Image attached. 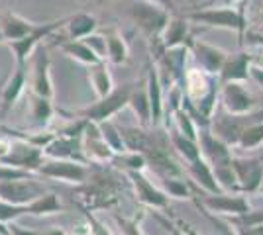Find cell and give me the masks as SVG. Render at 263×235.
<instances>
[{"instance_id": "22", "label": "cell", "mask_w": 263, "mask_h": 235, "mask_svg": "<svg viewBox=\"0 0 263 235\" xmlns=\"http://www.w3.org/2000/svg\"><path fill=\"white\" fill-rule=\"evenodd\" d=\"M26 69L28 65H16V71L12 73L4 89H2V98H0V116L4 118L12 110V106L22 96L24 87H26Z\"/></svg>"}, {"instance_id": "34", "label": "cell", "mask_w": 263, "mask_h": 235, "mask_svg": "<svg viewBox=\"0 0 263 235\" xmlns=\"http://www.w3.org/2000/svg\"><path fill=\"white\" fill-rule=\"evenodd\" d=\"M263 145V120L255 122L252 125H248L241 134L240 141H238V149L241 151H255Z\"/></svg>"}, {"instance_id": "31", "label": "cell", "mask_w": 263, "mask_h": 235, "mask_svg": "<svg viewBox=\"0 0 263 235\" xmlns=\"http://www.w3.org/2000/svg\"><path fill=\"white\" fill-rule=\"evenodd\" d=\"M30 100H32V118L33 123L37 127H45L47 123L51 122L55 114V108L51 104V98H44V96H37V94H30Z\"/></svg>"}, {"instance_id": "53", "label": "cell", "mask_w": 263, "mask_h": 235, "mask_svg": "<svg viewBox=\"0 0 263 235\" xmlns=\"http://www.w3.org/2000/svg\"><path fill=\"white\" fill-rule=\"evenodd\" d=\"M191 2H193V0H191Z\"/></svg>"}, {"instance_id": "43", "label": "cell", "mask_w": 263, "mask_h": 235, "mask_svg": "<svg viewBox=\"0 0 263 235\" xmlns=\"http://www.w3.org/2000/svg\"><path fill=\"white\" fill-rule=\"evenodd\" d=\"M83 213H85V220L88 224V235H112L108 227L102 224L97 216H92L88 210H83Z\"/></svg>"}, {"instance_id": "33", "label": "cell", "mask_w": 263, "mask_h": 235, "mask_svg": "<svg viewBox=\"0 0 263 235\" xmlns=\"http://www.w3.org/2000/svg\"><path fill=\"white\" fill-rule=\"evenodd\" d=\"M99 127H100L102 137H104V141L108 143V147L116 153V155L128 153L126 143H124V137H122V134H120V127H118L116 123L112 122V120H106V122H100Z\"/></svg>"}, {"instance_id": "50", "label": "cell", "mask_w": 263, "mask_h": 235, "mask_svg": "<svg viewBox=\"0 0 263 235\" xmlns=\"http://www.w3.org/2000/svg\"><path fill=\"white\" fill-rule=\"evenodd\" d=\"M90 2H97V4H108L112 0H90Z\"/></svg>"}, {"instance_id": "32", "label": "cell", "mask_w": 263, "mask_h": 235, "mask_svg": "<svg viewBox=\"0 0 263 235\" xmlns=\"http://www.w3.org/2000/svg\"><path fill=\"white\" fill-rule=\"evenodd\" d=\"M63 210L59 196L55 192H47L42 198L33 200L32 204H28V216H51Z\"/></svg>"}, {"instance_id": "10", "label": "cell", "mask_w": 263, "mask_h": 235, "mask_svg": "<svg viewBox=\"0 0 263 235\" xmlns=\"http://www.w3.org/2000/svg\"><path fill=\"white\" fill-rule=\"evenodd\" d=\"M44 194H47V190L42 182H37V179L0 182V200L14 206H28L33 200L42 198Z\"/></svg>"}, {"instance_id": "52", "label": "cell", "mask_w": 263, "mask_h": 235, "mask_svg": "<svg viewBox=\"0 0 263 235\" xmlns=\"http://www.w3.org/2000/svg\"><path fill=\"white\" fill-rule=\"evenodd\" d=\"M0 44H6V41H4V35H2V32H0Z\"/></svg>"}, {"instance_id": "37", "label": "cell", "mask_w": 263, "mask_h": 235, "mask_svg": "<svg viewBox=\"0 0 263 235\" xmlns=\"http://www.w3.org/2000/svg\"><path fill=\"white\" fill-rule=\"evenodd\" d=\"M163 188L167 196L173 198H193L191 182L183 179H163Z\"/></svg>"}, {"instance_id": "18", "label": "cell", "mask_w": 263, "mask_h": 235, "mask_svg": "<svg viewBox=\"0 0 263 235\" xmlns=\"http://www.w3.org/2000/svg\"><path fill=\"white\" fill-rule=\"evenodd\" d=\"M255 63V55L250 51H238V53H228V59L220 71L218 80L220 84L226 82H246L250 78L252 65Z\"/></svg>"}, {"instance_id": "41", "label": "cell", "mask_w": 263, "mask_h": 235, "mask_svg": "<svg viewBox=\"0 0 263 235\" xmlns=\"http://www.w3.org/2000/svg\"><path fill=\"white\" fill-rule=\"evenodd\" d=\"M114 222L118 225L122 235H145L142 229V222L134 216V218H124V216H114Z\"/></svg>"}, {"instance_id": "48", "label": "cell", "mask_w": 263, "mask_h": 235, "mask_svg": "<svg viewBox=\"0 0 263 235\" xmlns=\"http://www.w3.org/2000/svg\"><path fill=\"white\" fill-rule=\"evenodd\" d=\"M44 235H67V231H65V229H61V227H53V229L45 231Z\"/></svg>"}, {"instance_id": "27", "label": "cell", "mask_w": 263, "mask_h": 235, "mask_svg": "<svg viewBox=\"0 0 263 235\" xmlns=\"http://www.w3.org/2000/svg\"><path fill=\"white\" fill-rule=\"evenodd\" d=\"M169 141H171V147L177 155L185 161L186 165L200 159V147H198V141H193L185 135H181L177 130L169 132Z\"/></svg>"}, {"instance_id": "40", "label": "cell", "mask_w": 263, "mask_h": 235, "mask_svg": "<svg viewBox=\"0 0 263 235\" xmlns=\"http://www.w3.org/2000/svg\"><path fill=\"white\" fill-rule=\"evenodd\" d=\"M22 216H28V206H14V204L0 200V224L8 225Z\"/></svg>"}, {"instance_id": "47", "label": "cell", "mask_w": 263, "mask_h": 235, "mask_svg": "<svg viewBox=\"0 0 263 235\" xmlns=\"http://www.w3.org/2000/svg\"><path fill=\"white\" fill-rule=\"evenodd\" d=\"M238 235H263V224L255 225V227H243V229H236Z\"/></svg>"}, {"instance_id": "12", "label": "cell", "mask_w": 263, "mask_h": 235, "mask_svg": "<svg viewBox=\"0 0 263 235\" xmlns=\"http://www.w3.org/2000/svg\"><path fill=\"white\" fill-rule=\"evenodd\" d=\"M65 24H67V18H63V20H53V22L37 24L35 30L30 35H26V37L18 39V41H10L8 47H10L14 57H16V65H26L28 57L32 55L33 51L42 45V41H44L45 37H49L53 32H57Z\"/></svg>"}, {"instance_id": "19", "label": "cell", "mask_w": 263, "mask_h": 235, "mask_svg": "<svg viewBox=\"0 0 263 235\" xmlns=\"http://www.w3.org/2000/svg\"><path fill=\"white\" fill-rule=\"evenodd\" d=\"M45 159H63V161H77L87 163V157L83 153V137H65L57 135L53 141L44 149Z\"/></svg>"}, {"instance_id": "5", "label": "cell", "mask_w": 263, "mask_h": 235, "mask_svg": "<svg viewBox=\"0 0 263 235\" xmlns=\"http://www.w3.org/2000/svg\"><path fill=\"white\" fill-rule=\"evenodd\" d=\"M263 120V110H255L252 114H246V116H234L224 110H216L214 118H212V125H210V132L216 135L218 139H222L224 143H228L230 147H236L240 141L241 134L248 125H252L255 122H261Z\"/></svg>"}, {"instance_id": "26", "label": "cell", "mask_w": 263, "mask_h": 235, "mask_svg": "<svg viewBox=\"0 0 263 235\" xmlns=\"http://www.w3.org/2000/svg\"><path fill=\"white\" fill-rule=\"evenodd\" d=\"M128 106H130L132 110H134V114L140 118V125H142V127H152V104H149V96H147L145 82H143L142 87L136 84Z\"/></svg>"}, {"instance_id": "39", "label": "cell", "mask_w": 263, "mask_h": 235, "mask_svg": "<svg viewBox=\"0 0 263 235\" xmlns=\"http://www.w3.org/2000/svg\"><path fill=\"white\" fill-rule=\"evenodd\" d=\"M81 41H85L88 49L95 53V55L99 57L100 61H104L106 63V59H108V45H106V35H100V34H90L87 35L85 39H81Z\"/></svg>"}, {"instance_id": "44", "label": "cell", "mask_w": 263, "mask_h": 235, "mask_svg": "<svg viewBox=\"0 0 263 235\" xmlns=\"http://www.w3.org/2000/svg\"><path fill=\"white\" fill-rule=\"evenodd\" d=\"M6 227H8V233L10 235H44L40 233V231H35V229H30V227H22V225H18L16 222L8 224Z\"/></svg>"}, {"instance_id": "20", "label": "cell", "mask_w": 263, "mask_h": 235, "mask_svg": "<svg viewBox=\"0 0 263 235\" xmlns=\"http://www.w3.org/2000/svg\"><path fill=\"white\" fill-rule=\"evenodd\" d=\"M185 173L191 179V184L197 186L198 190L206 192V194H220L222 192L218 180L214 177V170H212V167L202 157L185 165Z\"/></svg>"}, {"instance_id": "23", "label": "cell", "mask_w": 263, "mask_h": 235, "mask_svg": "<svg viewBox=\"0 0 263 235\" xmlns=\"http://www.w3.org/2000/svg\"><path fill=\"white\" fill-rule=\"evenodd\" d=\"M35 26L37 24L26 20V18H22L16 12H6V14L0 16V32L4 35L6 44L18 41V39H22L26 35H30L35 30Z\"/></svg>"}, {"instance_id": "9", "label": "cell", "mask_w": 263, "mask_h": 235, "mask_svg": "<svg viewBox=\"0 0 263 235\" xmlns=\"http://www.w3.org/2000/svg\"><path fill=\"white\" fill-rule=\"evenodd\" d=\"M220 104L222 110L234 116H246L257 110V100L243 82H226L220 84Z\"/></svg>"}, {"instance_id": "7", "label": "cell", "mask_w": 263, "mask_h": 235, "mask_svg": "<svg viewBox=\"0 0 263 235\" xmlns=\"http://www.w3.org/2000/svg\"><path fill=\"white\" fill-rule=\"evenodd\" d=\"M26 137H28V135H26ZM26 137L14 139L8 155L4 157L0 163H4V165H8V167L22 168V170H28V173L37 175V170H40V167L44 165V161H45L44 149H40V147H35L33 143H30Z\"/></svg>"}, {"instance_id": "28", "label": "cell", "mask_w": 263, "mask_h": 235, "mask_svg": "<svg viewBox=\"0 0 263 235\" xmlns=\"http://www.w3.org/2000/svg\"><path fill=\"white\" fill-rule=\"evenodd\" d=\"M88 80L92 84V89L97 92V96L100 98H106L110 92L114 90V82L110 77V71L106 63H99V65H92L88 69Z\"/></svg>"}, {"instance_id": "8", "label": "cell", "mask_w": 263, "mask_h": 235, "mask_svg": "<svg viewBox=\"0 0 263 235\" xmlns=\"http://www.w3.org/2000/svg\"><path fill=\"white\" fill-rule=\"evenodd\" d=\"M232 168H234L241 194H255L263 188V155L234 157Z\"/></svg>"}, {"instance_id": "1", "label": "cell", "mask_w": 263, "mask_h": 235, "mask_svg": "<svg viewBox=\"0 0 263 235\" xmlns=\"http://www.w3.org/2000/svg\"><path fill=\"white\" fill-rule=\"evenodd\" d=\"M128 182V177L106 165H90L87 180L77 186L79 204L88 212L99 208H114L120 202L124 186Z\"/></svg>"}, {"instance_id": "11", "label": "cell", "mask_w": 263, "mask_h": 235, "mask_svg": "<svg viewBox=\"0 0 263 235\" xmlns=\"http://www.w3.org/2000/svg\"><path fill=\"white\" fill-rule=\"evenodd\" d=\"M87 163H77V161H63V159H45L44 165L40 167L37 175L44 179L53 180H65V182H73V184H83L88 177Z\"/></svg>"}, {"instance_id": "3", "label": "cell", "mask_w": 263, "mask_h": 235, "mask_svg": "<svg viewBox=\"0 0 263 235\" xmlns=\"http://www.w3.org/2000/svg\"><path fill=\"white\" fill-rule=\"evenodd\" d=\"M191 188H193V198H195L198 208L214 213V216L234 218V216H241V213H248L252 210V204H250L246 194H232V192L206 194V192L198 190L193 184H191Z\"/></svg>"}, {"instance_id": "24", "label": "cell", "mask_w": 263, "mask_h": 235, "mask_svg": "<svg viewBox=\"0 0 263 235\" xmlns=\"http://www.w3.org/2000/svg\"><path fill=\"white\" fill-rule=\"evenodd\" d=\"M159 41L163 45V49H173V47H181V45L191 44V34H189V20L175 16L171 18L169 24L165 26L163 34L159 37Z\"/></svg>"}, {"instance_id": "42", "label": "cell", "mask_w": 263, "mask_h": 235, "mask_svg": "<svg viewBox=\"0 0 263 235\" xmlns=\"http://www.w3.org/2000/svg\"><path fill=\"white\" fill-rule=\"evenodd\" d=\"M202 213L206 216V220H209L210 224L216 227V231H218L220 235H238L236 233V229L232 227L224 218H220V216H214V213H210V212H206V210H202Z\"/></svg>"}, {"instance_id": "35", "label": "cell", "mask_w": 263, "mask_h": 235, "mask_svg": "<svg viewBox=\"0 0 263 235\" xmlns=\"http://www.w3.org/2000/svg\"><path fill=\"white\" fill-rule=\"evenodd\" d=\"M173 120H175V130L179 134L193 139V141H198V125L193 122V118L189 116V112L183 106L173 112Z\"/></svg>"}, {"instance_id": "21", "label": "cell", "mask_w": 263, "mask_h": 235, "mask_svg": "<svg viewBox=\"0 0 263 235\" xmlns=\"http://www.w3.org/2000/svg\"><path fill=\"white\" fill-rule=\"evenodd\" d=\"M145 89H147V96H149V104H152V125L157 127L161 123L165 112V94L161 78H159V71L154 65H149V69H147Z\"/></svg>"}, {"instance_id": "4", "label": "cell", "mask_w": 263, "mask_h": 235, "mask_svg": "<svg viewBox=\"0 0 263 235\" xmlns=\"http://www.w3.org/2000/svg\"><path fill=\"white\" fill-rule=\"evenodd\" d=\"M138 82H124L120 87L110 92L106 98H100L99 102H95L92 106L88 108H83V110H77L71 116L73 118H81V120H87V122H106V120H112V116L120 112L122 108H126L130 104V96L134 89H136Z\"/></svg>"}, {"instance_id": "45", "label": "cell", "mask_w": 263, "mask_h": 235, "mask_svg": "<svg viewBox=\"0 0 263 235\" xmlns=\"http://www.w3.org/2000/svg\"><path fill=\"white\" fill-rule=\"evenodd\" d=\"M250 78H252L253 82L263 90V67H259L257 63H253L252 71H250Z\"/></svg>"}, {"instance_id": "17", "label": "cell", "mask_w": 263, "mask_h": 235, "mask_svg": "<svg viewBox=\"0 0 263 235\" xmlns=\"http://www.w3.org/2000/svg\"><path fill=\"white\" fill-rule=\"evenodd\" d=\"M32 92L44 98H53V82L49 73V57L44 45H40L32 53Z\"/></svg>"}, {"instance_id": "13", "label": "cell", "mask_w": 263, "mask_h": 235, "mask_svg": "<svg viewBox=\"0 0 263 235\" xmlns=\"http://www.w3.org/2000/svg\"><path fill=\"white\" fill-rule=\"evenodd\" d=\"M189 49H191V55L195 57L198 69L204 71L210 77H218L226 59H228V53L224 49H220L212 44H206L202 39H191Z\"/></svg>"}, {"instance_id": "49", "label": "cell", "mask_w": 263, "mask_h": 235, "mask_svg": "<svg viewBox=\"0 0 263 235\" xmlns=\"http://www.w3.org/2000/svg\"><path fill=\"white\" fill-rule=\"evenodd\" d=\"M255 63H257L259 67H263V55H255Z\"/></svg>"}, {"instance_id": "51", "label": "cell", "mask_w": 263, "mask_h": 235, "mask_svg": "<svg viewBox=\"0 0 263 235\" xmlns=\"http://www.w3.org/2000/svg\"><path fill=\"white\" fill-rule=\"evenodd\" d=\"M255 32H257V34H261V35H263V22L259 24V26H257V28H255Z\"/></svg>"}, {"instance_id": "16", "label": "cell", "mask_w": 263, "mask_h": 235, "mask_svg": "<svg viewBox=\"0 0 263 235\" xmlns=\"http://www.w3.org/2000/svg\"><path fill=\"white\" fill-rule=\"evenodd\" d=\"M130 184L134 186V192H136V198L142 202L143 206L147 208H154V210H165L169 206V196L165 194V190L157 188L152 180L147 179L143 173H138V170H132L126 175Z\"/></svg>"}, {"instance_id": "38", "label": "cell", "mask_w": 263, "mask_h": 235, "mask_svg": "<svg viewBox=\"0 0 263 235\" xmlns=\"http://www.w3.org/2000/svg\"><path fill=\"white\" fill-rule=\"evenodd\" d=\"M112 163H124V167L128 168V173L132 170H138V173H143L147 168V159L142 155V153H134V151H128L124 155H116Z\"/></svg>"}, {"instance_id": "46", "label": "cell", "mask_w": 263, "mask_h": 235, "mask_svg": "<svg viewBox=\"0 0 263 235\" xmlns=\"http://www.w3.org/2000/svg\"><path fill=\"white\" fill-rule=\"evenodd\" d=\"M243 39H246L248 44L257 45V47H261V49H263V35L257 34L255 30H248V32H246V35H243Z\"/></svg>"}, {"instance_id": "29", "label": "cell", "mask_w": 263, "mask_h": 235, "mask_svg": "<svg viewBox=\"0 0 263 235\" xmlns=\"http://www.w3.org/2000/svg\"><path fill=\"white\" fill-rule=\"evenodd\" d=\"M106 45H108V61L114 65H122L128 61V44L124 39V35L116 28L106 30Z\"/></svg>"}, {"instance_id": "14", "label": "cell", "mask_w": 263, "mask_h": 235, "mask_svg": "<svg viewBox=\"0 0 263 235\" xmlns=\"http://www.w3.org/2000/svg\"><path fill=\"white\" fill-rule=\"evenodd\" d=\"M83 153L87 157L88 165H106L114 161L116 153L104 141L99 123L87 122L85 134H83Z\"/></svg>"}, {"instance_id": "25", "label": "cell", "mask_w": 263, "mask_h": 235, "mask_svg": "<svg viewBox=\"0 0 263 235\" xmlns=\"http://www.w3.org/2000/svg\"><path fill=\"white\" fill-rule=\"evenodd\" d=\"M67 39H85L87 35L95 34L99 22L95 16H90L87 12H79L75 16L67 18Z\"/></svg>"}, {"instance_id": "2", "label": "cell", "mask_w": 263, "mask_h": 235, "mask_svg": "<svg viewBox=\"0 0 263 235\" xmlns=\"http://www.w3.org/2000/svg\"><path fill=\"white\" fill-rule=\"evenodd\" d=\"M189 22L200 24L204 28H218V30H232L241 37L248 32V18L243 8L234 6H220V8H202V10L189 12L185 16Z\"/></svg>"}, {"instance_id": "30", "label": "cell", "mask_w": 263, "mask_h": 235, "mask_svg": "<svg viewBox=\"0 0 263 235\" xmlns=\"http://www.w3.org/2000/svg\"><path fill=\"white\" fill-rule=\"evenodd\" d=\"M61 49H63L65 55L77 59L79 63H85V65H88V67L99 65V63H104V61H100L99 57L95 55L87 45H85V41H81V39H67V41L61 44Z\"/></svg>"}, {"instance_id": "6", "label": "cell", "mask_w": 263, "mask_h": 235, "mask_svg": "<svg viewBox=\"0 0 263 235\" xmlns=\"http://www.w3.org/2000/svg\"><path fill=\"white\" fill-rule=\"evenodd\" d=\"M132 20L142 30L149 39H159L163 34L165 26L169 24V14L155 2H136L130 8Z\"/></svg>"}, {"instance_id": "36", "label": "cell", "mask_w": 263, "mask_h": 235, "mask_svg": "<svg viewBox=\"0 0 263 235\" xmlns=\"http://www.w3.org/2000/svg\"><path fill=\"white\" fill-rule=\"evenodd\" d=\"M234 229H243V227H255L263 224V210H250L248 213L234 216V218H224Z\"/></svg>"}, {"instance_id": "15", "label": "cell", "mask_w": 263, "mask_h": 235, "mask_svg": "<svg viewBox=\"0 0 263 235\" xmlns=\"http://www.w3.org/2000/svg\"><path fill=\"white\" fill-rule=\"evenodd\" d=\"M198 147H200V157L209 163L212 168L230 165L232 163V147L218 139L210 132V127L198 130Z\"/></svg>"}]
</instances>
